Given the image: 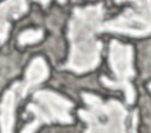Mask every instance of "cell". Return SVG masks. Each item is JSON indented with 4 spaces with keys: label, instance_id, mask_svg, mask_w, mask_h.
Masks as SVG:
<instances>
[{
    "label": "cell",
    "instance_id": "obj_1",
    "mask_svg": "<svg viewBox=\"0 0 151 133\" xmlns=\"http://www.w3.org/2000/svg\"><path fill=\"white\" fill-rule=\"evenodd\" d=\"M103 16L104 7L101 4L73 9L68 22L71 48L64 68L76 73H85L98 66L103 45L97 40L96 34L101 32Z\"/></svg>",
    "mask_w": 151,
    "mask_h": 133
},
{
    "label": "cell",
    "instance_id": "obj_2",
    "mask_svg": "<svg viewBox=\"0 0 151 133\" xmlns=\"http://www.w3.org/2000/svg\"><path fill=\"white\" fill-rule=\"evenodd\" d=\"M86 109H79V117L86 122L85 133H126L127 112L117 100L104 102L99 97L83 93Z\"/></svg>",
    "mask_w": 151,
    "mask_h": 133
},
{
    "label": "cell",
    "instance_id": "obj_3",
    "mask_svg": "<svg viewBox=\"0 0 151 133\" xmlns=\"http://www.w3.org/2000/svg\"><path fill=\"white\" fill-rule=\"evenodd\" d=\"M109 61L114 73V80L106 77L101 78V82L112 89H123L126 97L127 104H133L134 101V88L131 84L134 77L133 71V49L130 45L120 44L117 40H112L109 51Z\"/></svg>",
    "mask_w": 151,
    "mask_h": 133
},
{
    "label": "cell",
    "instance_id": "obj_4",
    "mask_svg": "<svg viewBox=\"0 0 151 133\" xmlns=\"http://www.w3.org/2000/svg\"><path fill=\"white\" fill-rule=\"evenodd\" d=\"M34 102L27 106V111L33 113L34 119L41 124H51L54 121L70 124L72 118L70 111L72 102L66 98L52 92V91H38L33 95Z\"/></svg>",
    "mask_w": 151,
    "mask_h": 133
},
{
    "label": "cell",
    "instance_id": "obj_5",
    "mask_svg": "<svg viewBox=\"0 0 151 133\" xmlns=\"http://www.w3.org/2000/svg\"><path fill=\"white\" fill-rule=\"evenodd\" d=\"M103 31L131 36H145L151 34V16L137 13L133 8H127L117 18L105 21L103 24Z\"/></svg>",
    "mask_w": 151,
    "mask_h": 133
},
{
    "label": "cell",
    "instance_id": "obj_6",
    "mask_svg": "<svg viewBox=\"0 0 151 133\" xmlns=\"http://www.w3.org/2000/svg\"><path fill=\"white\" fill-rule=\"evenodd\" d=\"M48 73H50V71H48V66H47L46 61L41 56L34 58L32 60V62L29 64V66L27 67L24 82L18 84L19 92H20L21 97H25L34 87H37L39 84L45 81L48 77Z\"/></svg>",
    "mask_w": 151,
    "mask_h": 133
},
{
    "label": "cell",
    "instance_id": "obj_7",
    "mask_svg": "<svg viewBox=\"0 0 151 133\" xmlns=\"http://www.w3.org/2000/svg\"><path fill=\"white\" fill-rule=\"evenodd\" d=\"M28 9L26 0H5L0 6V35L1 44L5 42L9 32V20L18 19Z\"/></svg>",
    "mask_w": 151,
    "mask_h": 133
},
{
    "label": "cell",
    "instance_id": "obj_8",
    "mask_svg": "<svg viewBox=\"0 0 151 133\" xmlns=\"http://www.w3.org/2000/svg\"><path fill=\"white\" fill-rule=\"evenodd\" d=\"M17 92H19L18 84L6 91L1 102V133H13L14 126V109L17 102Z\"/></svg>",
    "mask_w": 151,
    "mask_h": 133
},
{
    "label": "cell",
    "instance_id": "obj_9",
    "mask_svg": "<svg viewBox=\"0 0 151 133\" xmlns=\"http://www.w3.org/2000/svg\"><path fill=\"white\" fill-rule=\"evenodd\" d=\"M42 38V31L41 29H26L24 31L19 38V45L24 46V45H28V44H35L38 41H40Z\"/></svg>",
    "mask_w": 151,
    "mask_h": 133
},
{
    "label": "cell",
    "instance_id": "obj_10",
    "mask_svg": "<svg viewBox=\"0 0 151 133\" xmlns=\"http://www.w3.org/2000/svg\"><path fill=\"white\" fill-rule=\"evenodd\" d=\"M124 1H131L133 4V9L137 13L151 16V0H116L117 4Z\"/></svg>",
    "mask_w": 151,
    "mask_h": 133
},
{
    "label": "cell",
    "instance_id": "obj_11",
    "mask_svg": "<svg viewBox=\"0 0 151 133\" xmlns=\"http://www.w3.org/2000/svg\"><path fill=\"white\" fill-rule=\"evenodd\" d=\"M136 126H137V113H133V121H132V133H136Z\"/></svg>",
    "mask_w": 151,
    "mask_h": 133
},
{
    "label": "cell",
    "instance_id": "obj_12",
    "mask_svg": "<svg viewBox=\"0 0 151 133\" xmlns=\"http://www.w3.org/2000/svg\"><path fill=\"white\" fill-rule=\"evenodd\" d=\"M34 1H38V2H40L44 7H46L47 5H48V2H50V0H34Z\"/></svg>",
    "mask_w": 151,
    "mask_h": 133
},
{
    "label": "cell",
    "instance_id": "obj_13",
    "mask_svg": "<svg viewBox=\"0 0 151 133\" xmlns=\"http://www.w3.org/2000/svg\"><path fill=\"white\" fill-rule=\"evenodd\" d=\"M60 4H64V2H66V0H58Z\"/></svg>",
    "mask_w": 151,
    "mask_h": 133
},
{
    "label": "cell",
    "instance_id": "obj_14",
    "mask_svg": "<svg viewBox=\"0 0 151 133\" xmlns=\"http://www.w3.org/2000/svg\"><path fill=\"white\" fill-rule=\"evenodd\" d=\"M149 89L151 91V84H149Z\"/></svg>",
    "mask_w": 151,
    "mask_h": 133
}]
</instances>
